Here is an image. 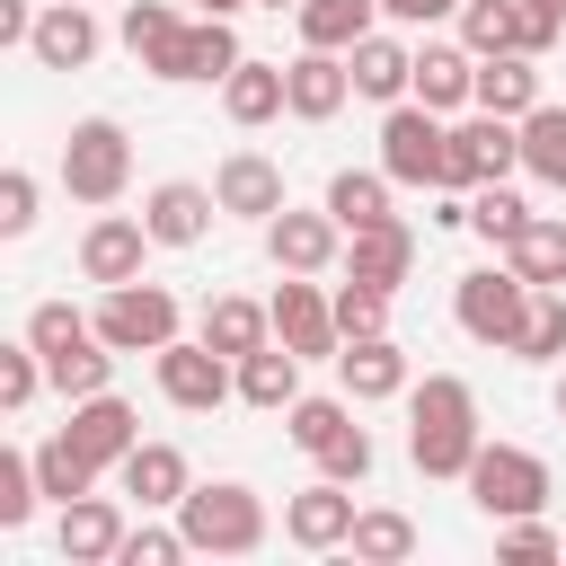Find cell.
Here are the masks:
<instances>
[{
    "instance_id": "40",
    "label": "cell",
    "mask_w": 566,
    "mask_h": 566,
    "mask_svg": "<svg viewBox=\"0 0 566 566\" xmlns=\"http://www.w3.org/2000/svg\"><path fill=\"white\" fill-rule=\"evenodd\" d=\"M522 363H557L566 354V292H531V318H522Z\"/></svg>"
},
{
    "instance_id": "4",
    "label": "cell",
    "mask_w": 566,
    "mask_h": 566,
    "mask_svg": "<svg viewBox=\"0 0 566 566\" xmlns=\"http://www.w3.org/2000/svg\"><path fill=\"white\" fill-rule=\"evenodd\" d=\"M62 186H71V203H115V195L133 186V142H124L115 115L71 124V142H62Z\"/></svg>"
},
{
    "instance_id": "46",
    "label": "cell",
    "mask_w": 566,
    "mask_h": 566,
    "mask_svg": "<svg viewBox=\"0 0 566 566\" xmlns=\"http://www.w3.org/2000/svg\"><path fill=\"white\" fill-rule=\"evenodd\" d=\"M27 230H35V177L0 168V239H27Z\"/></svg>"
},
{
    "instance_id": "32",
    "label": "cell",
    "mask_w": 566,
    "mask_h": 566,
    "mask_svg": "<svg viewBox=\"0 0 566 566\" xmlns=\"http://www.w3.org/2000/svg\"><path fill=\"white\" fill-rule=\"evenodd\" d=\"M389 186H398L389 168H336V177H327V212L345 221V239L371 230V221H389Z\"/></svg>"
},
{
    "instance_id": "45",
    "label": "cell",
    "mask_w": 566,
    "mask_h": 566,
    "mask_svg": "<svg viewBox=\"0 0 566 566\" xmlns=\"http://www.w3.org/2000/svg\"><path fill=\"white\" fill-rule=\"evenodd\" d=\"M495 548H504V557H566V539H557L539 513H513V522H495Z\"/></svg>"
},
{
    "instance_id": "44",
    "label": "cell",
    "mask_w": 566,
    "mask_h": 566,
    "mask_svg": "<svg viewBox=\"0 0 566 566\" xmlns=\"http://www.w3.org/2000/svg\"><path fill=\"white\" fill-rule=\"evenodd\" d=\"M177 557H195V548H186V531H168V522H142V531H124V548H115V566H177Z\"/></svg>"
},
{
    "instance_id": "13",
    "label": "cell",
    "mask_w": 566,
    "mask_h": 566,
    "mask_svg": "<svg viewBox=\"0 0 566 566\" xmlns=\"http://www.w3.org/2000/svg\"><path fill=\"white\" fill-rule=\"evenodd\" d=\"M336 380H345L354 407L407 398V345H398V336H345V345H336Z\"/></svg>"
},
{
    "instance_id": "16",
    "label": "cell",
    "mask_w": 566,
    "mask_h": 566,
    "mask_svg": "<svg viewBox=\"0 0 566 566\" xmlns=\"http://www.w3.org/2000/svg\"><path fill=\"white\" fill-rule=\"evenodd\" d=\"M62 433H71L97 469H124V451L142 442V416H133L115 389H97V398H71V424H62Z\"/></svg>"
},
{
    "instance_id": "20",
    "label": "cell",
    "mask_w": 566,
    "mask_h": 566,
    "mask_svg": "<svg viewBox=\"0 0 566 566\" xmlns=\"http://www.w3.org/2000/svg\"><path fill=\"white\" fill-rule=\"evenodd\" d=\"M248 53H239V35H230V18H195L168 53H159V80H230Z\"/></svg>"
},
{
    "instance_id": "36",
    "label": "cell",
    "mask_w": 566,
    "mask_h": 566,
    "mask_svg": "<svg viewBox=\"0 0 566 566\" xmlns=\"http://www.w3.org/2000/svg\"><path fill=\"white\" fill-rule=\"evenodd\" d=\"M522 168H531L539 186H557V195H566V106H548V97H539V106L522 115Z\"/></svg>"
},
{
    "instance_id": "53",
    "label": "cell",
    "mask_w": 566,
    "mask_h": 566,
    "mask_svg": "<svg viewBox=\"0 0 566 566\" xmlns=\"http://www.w3.org/2000/svg\"><path fill=\"white\" fill-rule=\"evenodd\" d=\"M256 9H301V0H256Z\"/></svg>"
},
{
    "instance_id": "51",
    "label": "cell",
    "mask_w": 566,
    "mask_h": 566,
    "mask_svg": "<svg viewBox=\"0 0 566 566\" xmlns=\"http://www.w3.org/2000/svg\"><path fill=\"white\" fill-rule=\"evenodd\" d=\"M557 424H566V371H557Z\"/></svg>"
},
{
    "instance_id": "47",
    "label": "cell",
    "mask_w": 566,
    "mask_h": 566,
    "mask_svg": "<svg viewBox=\"0 0 566 566\" xmlns=\"http://www.w3.org/2000/svg\"><path fill=\"white\" fill-rule=\"evenodd\" d=\"M318 469H327V478H345V486H363V478H371V433H345Z\"/></svg>"
},
{
    "instance_id": "2",
    "label": "cell",
    "mask_w": 566,
    "mask_h": 566,
    "mask_svg": "<svg viewBox=\"0 0 566 566\" xmlns=\"http://www.w3.org/2000/svg\"><path fill=\"white\" fill-rule=\"evenodd\" d=\"M177 531H186V548H195V557H248V548H265V495H256V486H239V478L186 486Z\"/></svg>"
},
{
    "instance_id": "33",
    "label": "cell",
    "mask_w": 566,
    "mask_h": 566,
    "mask_svg": "<svg viewBox=\"0 0 566 566\" xmlns=\"http://www.w3.org/2000/svg\"><path fill=\"white\" fill-rule=\"evenodd\" d=\"M504 256L522 265V283H539V292H566V221H557V212H531V230H522Z\"/></svg>"
},
{
    "instance_id": "34",
    "label": "cell",
    "mask_w": 566,
    "mask_h": 566,
    "mask_svg": "<svg viewBox=\"0 0 566 566\" xmlns=\"http://www.w3.org/2000/svg\"><path fill=\"white\" fill-rule=\"evenodd\" d=\"M115 35H124V53L142 62V71H159V53L186 35V18L168 9V0H124V18H115Z\"/></svg>"
},
{
    "instance_id": "22",
    "label": "cell",
    "mask_w": 566,
    "mask_h": 566,
    "mask_svg": "<svg viewBox=\"0 0 566 566\" xmlns=\"http://www.w3.org/2000/svg\"><path fill=\"white\" fill-rule=\"evenodd\" d=\"M416 106H433V115H451V106H478V53L469 44H424L416 53V88H407Z\"/></svg>"
},
{
    "instance_id": "19",
    "label": "cell",
    "mask_w": 566,
    "mask_h": 566,
    "mask_svg": "<svg viewBox=\"0 0 566 566\" xmlns=\"http://www.w3.org/2000/svg\"><path fill=\"white\" fill-rule=\"evenodd\" d=\"M27 53H35L44 71H80V62L97 53V18H88V0H44V9H35Z\"/></svg>"
},
{
    "instance_id": "23",
    "label": "cell",
    "mask_w": 566,
    "mask_h": 566,
    "mask_svg": "<svg viewBox=\"0 0 566 566\" xmlns=\"http://www.w3.org/2000/svg\"><path fill=\"white\" fill-rule=\"evenodd\" d=\"M345 274H363V283H380V292H398L407 274H416V230L389 212V221H371V230H354V248H345Z\"/></svg>"
},
{
    "instance_id": "39",
    "label": "cell",
    "mask_w": 566,
    "mask_h": 566,
    "mask_svg": "<svg viewBox=\"0 0 566 566\" xmlns=\"http://www.w3.org/2000/svg\"><path fill=\"white\" fill-rule=\"evenodd\" d=\"M345 548L371 557V566H398V557H416V522L407 513H354V539Z\"/></svg>"
},
{
    "instance_id": "37",
    "label": "cell",
    "mask_w": 566,
    "mask_h": 566,
    "mask_svg": "<svg viewBox=\"0 0 566 566\" xmlns=\"http://www.w3.org/2000/svg\"><path fill=\"white\" fill-rule=\"evenodd\" d=\"M35 478H44V495H53V504H80V495L97 486V460H88L71 433H53V442H35Z\"/></svg>"
},
{
    "instance_id": "8",
    "label": "cell",
    "mask_w": 566,
    "mask_h": 566,
    "mask_svg": "<svg viewBox=\"0 0 566 566\" xmlns=\"http://www.w3.org/2000/svg\"><path fill=\"white\" fill-rule=\"evenodd\" d=\"M150 363H159V398H168V407H186V416H212V407L239 389V363H230L221 345H203V336H195V345H186V336H168Z\"/></svg>"
},
{
    "instance_id": "29",
    "label": "cell",
    "mask_w": 566,
    "mask_h": 566,
    "mask_svg": "<svg viewBox=\"0 0 566 566\" xmlns=\"http://www.w3.org/2000/svg\"><path fill=\"white\" fill-rule=\"evenodd\" d=\"M203 345H221V354L239 363V354L274 345V310H256V301H239V292H212V301H203Z\"/></svg>"
},
{
    "instance_id": "49",
    "label": "cell",
    "mask_w": 566,
    "mask_h": 566,
    "mask_svg": "<svg viewBox=\"0 0 566 566\" xmlns=\"http://www.w3.org/2000/svg\"><path fill=\"white\" fill-rule=\"evenodd\" d=\"M35 35V9L27 0H0V44H27Z\"/></svg>"
},
{
    "instance_id": "15",
    "label": "cell",
    "mask_w": 566,
    "mask_h": 566,
    "mask_svg": "<svg viewBox=\"0 0 566 566\" xmlns=\"http://www.w3.org/2000/svg\"><path fill=\"white\" fill-rule=\"evenodd\" d=\"M142 221H150V239H159V248H195V239L221 221V195H212V186H195V177H168V186H150Z\"/></svg>"
},
{
    "instance_id": "42",
    "label": "cell",
    "mask_w": 566,
    "mask_h": 566,
    "mask_svg": "<svg viewBox=\"0 0 566 566\" xmlns=\"http://www.w3.org/2000/svg\"><path fill=\"white\" fill-rule=\"evenodd\" d=\"M44 478H35V451H0V531H27Z\"/></svg>"
},
{
    "instance_id": "11",
    "label": "cell",
    "mask_w": 566,
    "mask_h": 566,
    "mask_svg": "<svg viewBox=\"0 0 566 566\" xmlns=\"http://www.w3.org/2000/svg\"><path fill=\"white\" fill-rule=\"evenodd\" d=\"M336 239H345V221H336L327 203H318V212H292V203H283V212L265 221V256H274L283 274H327V265H336Z\"/></svg>"
},
{
    "instance_id": "6",
    "label": "cell",
    "mask_w": 566,
    "mask_h": 566,
    "mask_svg": "<svg viewBox=\"0 0 566 566\" xmlns=\"http://www.w3.org/2000/svg\"><path fill=\"white\" fill-rule=\"evenodd\" d=\"M442 159H451V124H442L433 106L398 97V106L380 115V168H389L398 186H433V195H442Z\"/></svg>"
},
{
    "instance_id": "24",
    "label": "cell",
    "mask_w": 566,
    "mask_h": 566,
    "mask_svg": "<svg viewBox=\"0 0 566 566\" xmlns=\"http://www.w3.org/2000/svg\"><path fill=\"white\" fill-rule=\"evenodd\" d=\"M62 557L71 566H115V548H124V513L106 504V495H80V504H62Z\"/></svg>"
},
{
    "instance_id": "3",
    "label": "cell",
    "mask_w": 566,
    "mask_h": 566,
    "mask_svg": "<svg viewBox=\"0 0 566 566\" xmlns=\"http://www.w3.org/2000/svg\"><path fill=\"white\" fill-rule=\"evenodd\" d=\"M531 292H539V283H522V265L504 256V265H478V274L451 283V318H460L469 345L513 354V345H522V318H531Z\"/></svg>"
},
{
    "instance_id": "28",
    "label": "cell",
    "mask_w": 566,
    "mask_h": 566,
    "mask_svg": "<svg viewBox=\"0 0 566 566\" xmlns=\"http://www.w3.org/2000/svg\"><path fill=\"white\" fill-rule=\"evenodd\" d=\"M239 398L248 407H265V416H283L292 398H301V354L274 336V345H256V354H239Z\"/></svg>"
},
{
    "instance_id": "10",
    "label": "cell",
    "mask_w": 566,
    "mask_h": 566,
    "mask_svg": "<svg viewBox=\"0 0 566 566\" xmlns=\"http://www.w3.org/2000/svg\"><path fill=\"white\" fill-rule=\"evenodd\" d=\"M265 310H274V336H283L301 363H318V354H336V345H345V327H336V301H327L310 274H283V292H274Z\"/></svg>"
},
{
    "instance_id": "26",
    "label": "cell",
    "mask_w": 566,
    "mask_h": 566,
    "mask_svg": "<svg viewBox=\"0 0 566 566\" xmlns=\"http://www.w3.org/2000/svg\"><path fill=\"white\" fill-rule=\"evenodd\" d=\"M345 62H354V97H380V106H398V97L416 88V53H407L398 35H363Z\"/></svg>"
},
{
    "instance_id": "35",
    "label": "cell",
    "mask_w": 566,
    "mask_h": 566,
    "mask_svg": "<svg viewBox=\"0 0 566 566\" xmlns=\"http://www.w3.org/2000/svg\"><path fill=\"white\" fill-rule=\"evenodd\" d=\"M283 433H292L310 460H327V451H336L345 433H363V424H354L345 398H292V407H283Z\"/></svg>"
},
{
    "instance_id": "12",
    "label": "cell",
    "mask_w": 566,
    "mask_h": 566,
    "mask_svg": "<svg viewBox=\"0 0 566 566\" xmlns=\"http://www.w3.org/2000/svg\"><path fill=\"white\" fill-rule=\"evenodd\" d=\"M150 248H159L150 221H133V212H97L88 239H80V274H88V283H142V256H150Z\"/></svg>"
},
{
    "instance_id": "48",
    "label": "cell",
    "mask_w": 566,
    "mask_h": 566,
    "mask_svg": "<svg viewBox=\"0 0 566 566\" xmlns=\"http://www.w3.org/2000/svg\"><path fill=\"white\" fill-rule=\"evenodd\" d=\"M380 9H389L398 27H433V18H451L460 0H380Z\"/></svg>"
},
{
    "instance_id": "38",
    "label": "cell",
    "mask_w": 566,
    "mask_h": 566,
    "mask_svg": "<svg viewBox=\"0 0 566 566\" xmlns=\"http://www.w3.org/2000/svg\"><path fill=\"white\" fill-rule=\"evenodd\" d=\"M469 230H478L486 248H513V239L531 230V203H522V195L495 177V186H478V195H469Z\"/></svg>"
},
{
    "instance_id": "5",
    "label": "cell",
    "mask_w": 566,
    "mask_h": 566,
    "mask_svg": "<svg viewBox=\"0 0 566 566\" xmlns=\"http://www.w3.org/2000/svg\"><path fill=\"white\" fill-rule=\"evenodd\" d=\"M469 495H478L486 522L539 513V504H548V460L522 451V442H478V460H469Z\"/></svg>"
},
{
    "instance_id": "9",
    "label": "cell",
    "mask_w": 566,
    "mask_h": 566,
    "mask_svg": "<svg viewBox=\"0 0 566 566\" xmlns=\"http://www.w3.org/2000/svg\"><path fill=\"white\" fill-rule=\"evenodd\" d=\"M97 336H106L115 354H159V345L177 336V292H159V283H106Z\"/></svg>"
},
{
    "instance_id": "27",
    "label": "cell",
    "mask_w": 566,
    "mask_h": 566,
    "mask_svg": "<svg viewBox=\"0 0 566 566\" xmlns=\"http://www.w3.org/2000/svg\"><path fill=\"white\" fill-rule=\"evenodd\" d=\"M221 115H230V124H274V115H292L283 62H239V71L221 80Z\"/></svg>"
},
{
    "instance_id": "41",
    "label": "cell",
    "mask_w": 566,
    "mask_h": 566,
    "mask_svg": "<svg viewBox=\"0 0 566 566\" xmlns=\"http://www.w3.org/2000/svg\"><path fill=\"white\" fill-rule=\"evenodd\" d=\"M336 327H345V336H389V292L363 283V274H345V283H336Z\"/></svg>"
},
{
    "instance_id": "14",
    "label": "cell",
    "mask_w": 566,
    "mask_h": 566,
    "mask_svg": "<svg viewBox=\"0 0 566 566\" xmlns=\"http://www.w3.org/2000/svg\"><path fill=\"white\" fill-rule=\"evenodd\" d=\"M354 495H345V478H318V486H301L292 504H283V539L292 548H345L354 539Z\"/></svg>"
},
{
    "instance_id": "18",
    "label": "cell",
    "mask_w": 566,
    "mask_h": 566,
    "mask_svg": "<svg viewBox=\"0 0 566 566\" xmlns=\"http://www.w3.org/2000/svg\"><path fill=\"white\" fill-rule=\"evenodd\" d=\"M115 478H124V495H133L142 513H177V504H186V486H195V478H186V451H177V442H133Z\"/></svg>"
},
{
    "instance_id": "52",
    "label": "cell",
    "mask_w": 566,
    "mask_h": 566,
    "mask_svg": "<svg viewBox=\"0 0 566 566\" xmlns=\"http://www.w3.org/2000/svg\"><path fill=\"white\" fill-rule=\"evenodd\" d=\"M531 9H548V18H566V0H531Z\"/></svg>"
},
{
    "instance_id": "30",
    "label": "cell",
    "mask_w": 566,
    "mask_h": 566,
    "mask_svg": "<svg viewBox=\"0 0 566 566\" xmlns=\"http://www.w3.org/2000/svg\"><path fill=\"white\" fill-rule=\"evenodd\" d=\"M460 44L469 53H522L531 44V0H460Z\"/></svg>"
},
{
    "instance_id": "1",
    "label": "cell",
    "mask_w": 566,
    "mask_h": 566,
    "mask_svg": "<svg viewBox=\"0 0 566 566\" xmlns=\"http://www.w3.org/2000/svg\"><path fill=\"white\" fill-rule=\"evenodd\" d=\"M478 442H486L478 433V389L460 371H424L407 389V451H416V469L424 478H469Z\"/></svg>"
},
{
    "instance_id": "21",
    "label": "cell",
    "mask_w": 566,
    "mask_h": 566,
    "mask_svg": "<svg viewBox=\"0 0 566 566\" xmlns=\"http://www.w3.org/2000/svg\"><path fill=\"white\" fill-rule=\"evenodd\" d=\"M283 88H292V115H301V124H327V115H336V106L354 97V62H345V53H318V44H310L301 62H283Z\"/></svg>"
},
{
    "instance_id": "50",
    "label": "cell",
    "mask_w": 566,
    "mask_h": 566,
    "mask_svg": "<svg viewBox=\"0 0 566 566\" xmlns=\"http://www.w3.org/2000/svg\"><path fill=\"white\" fill-rule=\"evenodd\" d=\"M203 18H239V9H256V0H195Z\"/></svg>"
},
{
    "instance_id": "25",
    "label": "cell",
    "mask_w": 566,
    "mask_h": 566,
    "mask_svg": "<svg viewBox=\"0 0 566 566\" xmlns=\"http://www.w3.org/2000/svg\"><path fill=\"white\" fill-rule=\"evenodd\" d=\"M478 106L522 124L539 106V53H478Z\"/></svg>"
},
{
    "instance_id": "17",
    "label": "cell",
    "mask_w": 566,
    "mask_h": 566,
    "mask_svg": "<svg viewBox=\"0 0 566 566\" xmlns=\"http://www.w3.org/2000/svg\"><path fill=\"white\" fill-rule=\"evenodd\" d=\"M212 195H221V212H239V221H274V212H283V168H274L265 150H230V159L212 168Z\"/></svg>"
},
{
    "instance_id": "7",
    "label": "cell",
    "mask_w": 566,
    "mask_h": 566,
    "mask_svg": "<svg viewBox=\"0 0 566 566\" xmlns=\"http://www.w3.org/2000/svg\"><path fill=\"white\" fill-rule=\"evenodd\" d=\"M522 168V124L513 115H469V124H451V159H442V195H478V186H495V177H513Z\"/></svg>"
},
{
    "instance_id": "43",
    "label": "cell",
    "mask_w": 566,
    "mask_h": 566,
    "mask_svg": "<svg viewBox=\"0 0 566 566\" xmlns=\"http://www.w3.org/2000/svg\"><path fill=\"white\" fill-rule=\"evenodd\" d=\"M44 380H53V371H44V354H35L27 336H18V345H0V407H9V416H18Z\"/></svg>"
},
{
    "instance_id": "31",
    "label": "cell",
    "mask_w": 566,
    "mask_h": 566,
    "mask_svg": "<svg viewBox=\"0 0 566 566\" xmlns=\"http://www.w3.org/2000/svg\"><path fill=\"white\" fill-rule=\"evenodd\" d=\"M292 18H301V44H318V53H354V44L371 35L380 0H301Z\"/></svg>"
}]
</instances>
